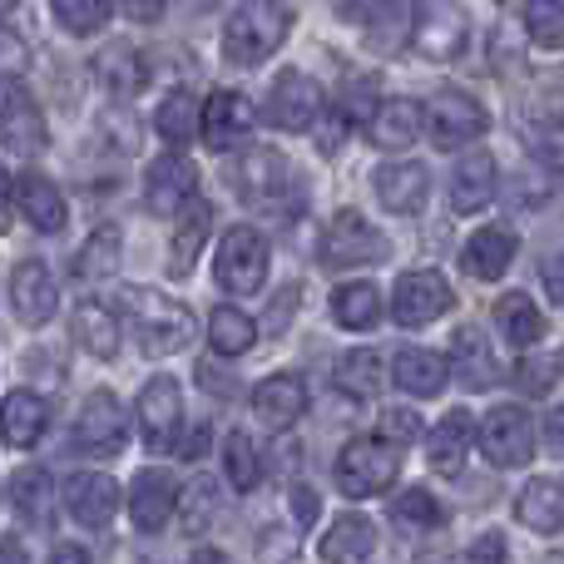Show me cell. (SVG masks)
<instances>
[{"label": "cell", "instance_id": "19", "mask_svg": "<svg viewBox=\"0 0 564 564\" xmlns=\"http://www.w3.org/2000/svg\"><path fill=\"white\" fill-rule=\"evenodd\" d=\"M516 253H520L516 228L490 224V228H476V234L466 238V248H460V268H466L470 278L490 282V278H506V273H510Z\"/></svg>", "mask_w": 564, "mask_h": 564}, {"label": "cell", "instance_id": "26", "mask_svg": "<svg viewBox=\"0 0 564 564\" xmlns=\"http://www.w3.org/2000/svg\"><path fill=\"white\" fill-rule=\"evenodd\" d=\"M451 371H456L460 381H466L470 391H486L490 381L500 377V361H496V351H490V337L480 327H460L456 337H451V361H446Z\"/></svg>", "mask_w": 564, "mask_h": 564}, {"label": "cell", "instance_id": "1", "mask_svg": "<svg viewBox=\"0 0 564 564\" xmlns=\"http://www.w3.org/2000/svg\"><path fill=\"white\" fill-rule=\"evenodd\" d=\"M292 30V10L282 0H243L234 15L224 20V55L234 65L253 69L268 55H278V45Z\"/></svg>", "mask_w": 564, "mask_h": 564}, {"label": "cell", "instance_id": "34", "mask_svg": "<svg viewBox=\"0 0 564 564\" xmlns=\"http://www.w3.org/2000/svg\"><path fill=\"white\" fill-rule=\"evenodd\" d=\"M75 341L99 361L119 357V322L105 302H79L75 307Z\"/></svg>", "mask_w": 564, "mask_h": 564}, {"label": "cell", "instance_id": "23", "mask_svg": "<svg viewBox=\"0 0 564 564\" xmlns=\"http://www.w3.org/2000/svg\"><path fill=\"white\" fill-rule=\"evenodd\" d=\"M496 184H500L496 159H490V154H466L456 169H451L446 198H451V208H456V214H480V208L496 198Z\"/></svg>", "mask_w": 564, "mask_h": 564}, {"label": "cell", "instance_id": "3", "mask_svg": "<svg viewBox=\"0 0 564 564\" xmlns=\"http://www.w3.org/2000/svg\"><path fill=\"white\" fill-rule=\"evenodd\" d=\"M401 480V451L387 436H357L337 456V490L347 500H371Z\"/></svg>", "mask_w": 564, "mask_h": 564}, {"label": "cell", "instance_id": "59", "mask_svg": "<svg viewBox=\"0 0 564 564\" xmlns=\"http://www.w3.org/2000/svg\"><path fill=\"white\" fill-rule=\"evenodd\" d=\"M198 6H214V0H198Z\"/></svg>", "mask_w": 564, "mask_h": 564}, {"label": "cell", "instance_id": "7", "mask_svg": "<svg viewBox=\"0 0 564 564\" xmlns=\"http://www.w3.org/2000/svg\"><path fill=\"white\" fill-rule=\"evenodd\" d=\"M322 268L332 273H347V268H367V263H381L387 258V238L357 214V208H337L322 228Z\"/></svg>", "mask_w": 564, "mask_h": 564}, {"label": "cell", "instance_id": "42", "mask_svg": "<svg viewBox=\"0 0 564 564\" xmlns=\"http://www.w3.org/2000/svg\"><path fill=\"white\" fill-rule=\"evenodd\" d=\"M224 470H228V486L234 490H258L263 486V451L248 431H234L224 441Z\"/></svg>", "mask_w": 564, "mask_h": 564}, {"label": "cell", "instance_id": "18", "mask_svg": "<svg viewBox=\"0 0 564 564\" xmlns=\"http://www.w3.org/2000/svg\"><path fill=\"white\" fill-rule=\"evenodd\" d=\"M50 144V129H45V115L35 109L30 95H10L0 105V149L15 159H40Z\"/></svg>", "mask_w": 564, "mask_h": 564}, {"label": "cell", "instance_id": "25", "mask_svg": "<svg viewBox=\"0 0 564 564\" xmlns=\"http://www.w3.org/2000/svg\"><path fill=\"white\" fill-rule=\"evenodd\" d=\"M45 426H50L45 397H35V391H10V397L0 401V441H6V446L30 451L45 436Z\"/></svg>", "mask_w": 564, "mask_h": 564}, {"label": "cell", "instance_id": "29", "mask_svg": "<svg viewBox=\"0 0 564 564\" xmlns=\"http://www.w3.org/2000/svg\"><path fill=\"white\" fill-rule=\"evenodd\" d=\"M446 377H451L446 357H436V351H426V347H406L391 361V381H397L406 397H441Z\"/></svg>", "mask_w": 564, "mask_h": 564}, {"label": "cell", "instance_id": "4", "mask_svg": "<svg viewBox=\"0 0 564 564\" xmlns=\"http://www.w3.org/2000/svg\"><path fill=\"white\" fill-rule=\"evenodd\" d=\"M238 194H243V204L258 208V214L292 218V204H297L292 164L278 154V149H253V154L238 164Z\"/></svg>", "mask_w": 564, "mask_h": 564}, {"label": "cell", "instance_id": "32", "mask_svg": "<svg viewBox=\"0 0 564 564\" xmlns=\"http://www.w3.org/2000/svg\"><path fill=\"white\" fill-rule=\"evenodd\" d=\"M446 506H441L431 490H421V486H411V490H401L397 500H391V525L401 530V535H436V530H446Z\"/></svg>", "mask_w": 564, "mask_h": 564}, {"label": "cell", "instance_id": "27", "mask_svg": "<svg viewBox=\"0 0 564 564\" xmlns=\"http://www.w3.org/2000/svg\"><path fill=\"white\" fill-rule=\"evenodd\" d=\"M470 441H476V421H470V411H446V416L436 421V431H431V441H426L431 470L456 476L470 456Z\"/></svg>", "mask_w": 564, "mask_h": 564}, {"label": "cell", "instance_id": "30", "mask_svg": "<svg viewBox=\"0 0 564 564\" xmlns=\"http://www.w3.org/2000/svg\"><path fill=\"white\" fill-rule=\"evenodd\" d=\"M516 520H520V525H530L535 535H560V525H564V490H560V480H550V476L530 480V486L516 496Z\"/></svg>", "mask_w": 564, "mask_h": 564}, {"label": "cell", "instance_id": "6", "mask_svg": "<svg viewBox=\"0 0 564 564\" xmlns=\"http://www.w3.org/2000/svg\"><path fill=\"white\" fill-rule=\"evenodd\" d=\"M268 268H273V248H268V238L258 234L253 224H238L224 234V243H218L214 253V273L224 282V292H258L268 282Z\"/></svg>", "mask_w": 564, "mask_h": 564}, {"label": "cell", "instance_id": "24", "mask_svg": "<svg viewBox=\"0 0 564 564\" xmlns=\"http://www.w3.org/2000/svg\"><path fill=\"white\" fill-rule=\"evenodd\" d=\"M361 129L377 149H411L421 134V105L416 99H381V105H371Z\"/></svg>", "mask_w": 564, "mask_h": 564}, {"label": "cell", "instance_id": "36", "mask_svg": "<svg viewBox=\"0 0 564 564\" xmlns=\"http://www.w3.org/2000/svg\"><path fill=\"white\" fill-rule=\"evenodd\" d=\"M317 555L322 560H371L377 555V530L361 516H341V520H332V530L322 535Z\"/></svg>", "mask_w": 564, "mask_h": 564}, {"label": "cell", "instance_id": "14", "mask_svg": "<svg viewBox=\"0 0 564 564\" xmlns=\"http://www.w3.org/2000/svg\"><path fill=\"white\" fill-rule=\"evenodd\" d=\"M174 506H178V480L169 476V470H159V466L139 470L134 490H129V520H134V530L159 535V530L174 520Z\"/></svg>", "mask_w": 564, "mask_h": 564}, {"label": "cell", "instance_id": "20", "mask_svg": "<svg viewBox=\"0 0 564 564\" xmlns=\"http://www.w3.org/2000/svg\"><path fill=\"white\" fill-rule=\"evenodd\" d=\"M377 198L387 214H421L431 198V169L416 164V159H406V164H381L377 169Z\"/></svg>", "mask_w": 564, "mask_h": 564}, {"label": "cell", "instance_id": "2", "mask_svg": "<svg viewBox=\"0 0 564 564\" xmlns=\"http://www.w3.org/2000/svg\"><path fill=\"white\" fill-rule=\"evenodd\" d=\"M129 322H134V337L149 357H174L194 341V312L184 302L164 297L154 288H134L129 292Z\"/></svg>", "mask_w": 564, "mask_h": 564}, {"label": "cell", "instance_id": "56", "mask_svg": "<svg viewBox=\"0 0 564 564\" xmlns=\"http://www.w3.org/2000/svg\"><path fill=\"white\" fill-rule=\"evenodd\" d=\"M0 560H25V545L10 535H0Z\"/></svg>", "mask_w": 564, "mask_h": 564}, {"label": "cell", "instance_id": "44", "mask_svg": "<svg viewBox=\"0 0 564 564\" xmlns=\"http://www.w3.org/2000/svg\"><path fill=\"white\" fill-rule=\"evenodd\" d=\"M178 516H184V535H204L218 520V486L214 480H194L188 490H178Z\"/></svg>", "mask_w": 564, "mask_h": 564}, {"label": "cell", "instance_id": "49", "mask_svg": "<svg viewBox=\"0 0 564 564\" xmlns=\"http://www.w3.org/2000/svg\"><path fill=\"white\" fill-rule=\"evenodd\" d=\"M0 69H6V75H25V69H30L25 40H15L10 30H0Z\"/></svg>", "mask_w": 564, "mask_h": 564}, {"label": "cell", "instance_id": "39", "mask_svg": "<svg viewBox=\"0 0 564 564\" xmlns=\"http://www.w3.org/2000/svg\"><path fill=\"white\" fill-rule=\"evenodd\" d=\"M332 317L347 332H371L381 317V292L371 282H347V288L332 292Z\"/></svg>", "mask_w": 564, "mask_h": 564}, {"label": "cell", "instance_id": "47", "mask_svg": "<svg viewBox=\"0 0 564 564\" xmlns=\"http://www.w3.org/2000/svg\"><path fill=\"white\" fill-rule=\"evenodd\" d=\"M510 381H516L520 391H530V397H545V391L560 387V357L555 351H545V357H520Z\"/></svg>", "mask_w": 564, "mask_h": 564}, {"label": "cell", "instance_id": "28", "mask_svg": "<svg viewBox=\"0 0 564 564\" xmlns=\"http://www.w3.org/2000/svg\"><path fill=\"white\" fill-rule=\"evenodd\" d=\"M65 506L85 530H105L119 510V486L109 476H75L65 486Z\"/></svg>", "mask_w": 564, "mask_h": 564}, {"label": "cell", "instance_id": "48", "mask_svg": "<svg viewBox=\"0 0 564 564\" xmlns=\"http://www.w3.org/2000/svg\"><path fill=\"white\" fill-rule=\"evenodd\" d=\"M381 436L387 441H416L421 436V416L406 406H387L381 411Z\"/></svg>", "mask_w": 564, "mask_h": 564}, {"label": "cell", "instance_id": "51", "mask_svg": "<svg viewBox=\"0 0 564 564\" xmlns=\"http://www.w3.org/2000/svg\"><path fill=\"white\" fill-rule=\"evenodd\" d=\"M119 6L129 10V20H139V25H154V20L169 10V0H119Z\"/></svg>", "mask_w": 564, "mask_h": 564}, {"label": "cell", "instance_id": "46", "mask_svg": "<svg viewBox=\"0 0 564 564\" xmlns=\"http://www.w3.org/2000/svg\"><path fill=\"white\" fill-rule=\"evenodd\" d=\"M520 25H525V35L535 40L540 50H555L564 45V30H560V0H530L525 10H520Z\"/></svg>", "mask_w": 564, "mask_h": 564}, {"label": "cell", "instance_id": "37", "mask_svg": "<svg viewBox=\"0 0 564 564\" xmlns=\"http://www.w3.org/2000/svg\"><path fill=\"white\" fill-rule=\"evenodd\" d=\"M119 268H124V234H119L115 224L95 228V234L85 238V248H79V258H75V273L99 282V278H115Z\"/></svg>", "mask_w": 564, "mask_h": 564}, {"label": "cell", "instance_id": "35", "mask_svg": "<svg viewBox=\"0 0 564 564\" xmlns=\"http://www.w3.org/2000/svg\"><path fill=\"white\" fill-rule=\"evenodd\" d=\"M95 75L109 95H139L149 85V65L134 45H109L105 55L95 59Z\"/></svg>", "mask_w": 564, "mask_h": 564}, {"label": "cell", "instance_id": "38", "mask_svg": "<svg viewBox=\"0 0 564 564\" xmlns=\"http://www.w3.org/2000/svg\"><path fill=\"white\" fill-rule=\"evenodd\" d=\"M332 381H337V391L341 397H351V401H371L381 391V357L371 347H357V351H347V357L337 361V371H332Z\"/></svg>", "mask_w": 564, "mask_h": 564}, {"label": "cell", "instance_id": "16", "mask_svg": "<svg viewBox=\"0 0 564 564\" xmlns=\"http://www.w3.org/2000/svg\"><path fill=\"white\" fill-rule=\"evenodd\" d=\"M302 411H307V381H302L297 371H273L268 381L253 387V416L263 421L268 431L297 426Z\"/></svg>", "mask_w": 564, "mask_h": 564}, {"label": "cell", "instance_id": "21", "mask_svg": "<svg viewBox=\"0 0 564 564\" xmlns=\"http://www.w3.org/2000/svg\"><path fill=\"white\" fill-rule=\"evenodd\" d=\"M10 204H20V214H25V224L35 228V234H59L65 218H69L65 194H59L50 178H40V174L10 178Z\"/></svg>", "mask_w": 564, "mask_h": 564}, {"label": "cell", "instance_id": "8", "mask_svg": "<svg viewBox=\"0 0 564 564\" xmlns=\"http://www.w3.org/2000/svg\"><path fill=\"white\" fill-rule=\"evenodd\" d=\"M480 456L496 470H516L535 460V426H530V411L520 406H490L480 421Z\"/></svg>", "mask_w": 564, "mask_h": 564}, {"label": "cell", "instance_id": "50", "mask_svg": "<svg viewBox=\"0 0 564 564\" xmlns=\"http://www.w3.org/2000/svg\"><path fill=\"white\" fill-rule=\"evenodd\" d=\"M292 516H297V525H302V530L317 525V516H322L317 490H312V486H292Z\"/></svg>", "mask_w": 564, "mask_h": 564}, {"label": "cell", "instance_id": "54", "mask_svg": "<svg viewBox=\"0 0 564 564\" xmlns=\"http://www.w3.org/2000/svg\"><path fill=\"white\" fill-rule=\"evenodd\" d=\"M540 273H545V297H550V302H560V297H564V292H560V258L550 253L545 263H540Z\"/></svg>", "mask_w": 564, "mask_h": 564}, {"label": "cell", "instance_id": "13", "mask_svg": "<svg viewBox=\"0 0 564 564\" xmlns=\"http://www.w3.org/2000/svg\"><path fill=\"white\" fill-rule=\"evenodd\" d=\"M248 129H253V109H248V99L238 95V89H214V95L198 105V139H204L214 154L238 149L248 139Z\"/></svg>", "mask_w": 564, "mask_h": 564}, {"label": "cell", "instance_id": "55", "mask_svg": "<svg viewBox=\"0 0 564 564\" xmlns=\"http://www.w3.org/2000/svg\"><path fill=\"white\" fill-rule=\"evenodd\" d=\"M10 224V174L0 169V228Z\"/></svg>", "mask_w": 564, "mask_h": 564}, {"label": "cell", "instance_id": "58", "mask_svg": "<svg viewBox=\"0 0 564 564\" xmlns=\"http://www.w3.org/2000/svg\"><path fill=\"white\" fill-rule=\"evenodd\" d=\"M20 6V0H0V15H10V10H15Z\"/></svg>", "mask_w": 564, "mask_h": 564}, {"label": "cell", "instance_id": "9", "mask_svg": "<svg viewBox=\"0 0 564 564\" xmlns=\"http://www.w3.org/2000/svg\"><path fill=\"white\" fill-rule=\"evenodd\" d=\"M456 292L451 282L436 273V268H416V273H401L397 278V292H391V317L397 327H426V322L446 317Z\"/></svg>", "mask_w": 564, "mask_h": 564}, {"label": "cell", "instance_id": "11", "mask_svg": "<svg viewBox=\"0 0 564 564\" xmlns=\"http://www.w3.org/2000/svg\"><path fill=\"white\" fill-rule=\"evenodd\" d=\"M139 431L149 451H178V426H184V391L174 377H154L139 391Z\"/></svg>", "mask_w": 564, "mask_h": 564}, {"label": "cell", "instance_id": "45", "mask_svg": "<svg viewBox=\"0 0 564 564\" xmlns=\"http://www.w3.org/2000/svg\"><path fill=\"white\" fill-rule=\"evenodd\" d=\"M204 238H208V214L204 208H194V214L184 218V228L174 234V253H169V273L174 278H188L198 263V253H204Z\"/></svg>", "mask_w": 564, "mask_h": 564}, {"label": "cell", "instance_id": "41", "mask_svg": "<svg viewBox=\"0 0 564 564\" xmlns=\"http://www.w3.org/2000/svg\"><path fill=\"white\" fill-rule=\"evenodd\" d=\"M154 129H159V139H164V144L184 149L188 139L198 134V99L188 95V89H174V95L154 109Z\"/></svg>", "mask_w": 564, "mask_h": 564}, {"label": "cell", "instance_id": "12", "mask_svg": "<svg viewBox=\"0 0 564 564\" xmlns=\"http://www.w3.org/2000/svg\"><path fill=\"white\" fill-rule=\"evenodd\" d=\"M194 198H198V169H194V159L164 154L159 164H149V178H144V204H149V214L178 218L184 208H194Z\"/></svg>", "mask_w": 564, "mask_h": 564}, {"label": "cell", "instance_id": "53", "mask_svg": "<svg viewBox=\"0 0 564 564\" xmlns=\"http://www.w3.org/2000/svg\"><path fill=\"white\" fill-rule=\"evenodd\" d=\"M341 20H371V10H381V0H327Z\"/></svg>", "mask_w": 564, "mask_h": 564}, {"label": "cell", "instance_id": "17", "mask_svg": "<svg viewBox=\"0 0 564 564\" xmlns=\"http://www.w3.org/2000/svg\"><path fill=\"white\" fill-rule=\"evenodd\" d=\"M55 302H59L55 278H50V268L40 258L15 263V273H10V307H15V317L25 327H45L55 317Z\"/></svg>", "mask_w": 564, "mask_h": 564}, {"label": "cell", "instance_id": "40", "mask_svg": "<svg viewBox=\"0 0 564 564\" xmlns=\"http://www.w3.org/2000/svg\"><path fill=\"white\" fill-rule=\"evenodd\" d=\"M208 341H214L218 357H243L258 341V322L248 317L243 307H214V317H208Z\"/></svg>", "mask_w": 564, "mask_h": 564}, {"label": "cell", "instance_id": "43", "mask_svg": "<svg viewBox=\"0 0 564 564\" xmlns=\"http://www.w3.org/2000/svg\"><path fill=\"white\" fill-rule=\"evenodd\" d=\"M50 15L59 20V30L89 40V35H99V30L109 25V15H115V0H50Z\"/></svg>", "mask_w": 564, "mask_h": 564}, {"label": "cell", "instance_id": "10", "mask_svg": "<svg viewBox=\"0 0 564 564\" xmlns=\"http://www.w3.org/2000/svg\"><path fill=\"white\" fill-rule=\"evenodd\" d=\"M317 115H322V89H317V79H307L302 69H282L273 85H268L263 119L273 129L302 134V129L317 124Z\"/></svg>", "mask_w": 564, "mask_h": 564}, {"label": "cell", "instance_id": "5", "mask_svg": "<svg viewBox=\"0 0 564 564\" xmlns=\"http://www.w3.org/2000/svg\"><path fill=\"white\" fill-rule=\"evenodd\" d=\"M490 129V109L466 89H441L426 109H421V134H431L436 149H466Z\"/></svg>", "mask_w": 564, "mask_h": 564}, {"label": "cell", "instance_id": "57", "mask_svg": "<svg viewBox=\"0 0 564 564\" xmlns=\"http://www.w3.org/2000/svg\"><path fill=\"white\" fill-rule=\"evenodd\" d=\"M55 560H89V550H79V545H55Z\"/></svg>", "mask_w": 564, "mask_h": 564}, {"label": "cell", "instance_id": "33", "mask_svg": "<svg viewBox=\"0 0 564 564\" xmlns=\"http://www.w3.org/2000/svg\"><path fill=\"white\" fill-rule=\"evenodd\" d=\"M496 327H500V337L520 351H530L545 337V317H540V307L530 302V292H506V297L496 302Z\"/></svg>", "mask_w": 564, "mask_h": 564}, {"label": "cell", "instance_id": "52", "mask_svg": "<svg viewBox=\"0 0 564 564\" xmlns=\"http://www.w3.org/2000/svg\"><path fill=\"white\" fill-rule=\"evenodd\" d=\"M466 560H510V545L500 535H480L476 545L466 550Z\"/></svg>", "mask_w": 564, "mask_h": 564}, {"label": "cell", "instance_id": "31", "mask_svg": "<svg viewBox=\"0 0 564 564\" xmlns=\"http://www.w3.org/2000/svg\"><path fill=\"white\" fill-rule=\"evenodd\" d=\"M10 500H15V510H20L25 525L45 530L50 520H55V480H50V470H40V466L15 470V480H10Z\"/></svg>", "mask_w": 564, "mask_h": 564}, {"label": "cell", "instance_id": "15", "mask_svg": "<svg viewBox=\"0 0 564 564\" xmlns=\"http://www.w3.org/2000/svg\"><path fill=\"white\" fill-rule=\"evenodd\" d=\"M75 446L89 456H115L124 446V411H119L115 391H95L75 416Z\"/></svg>", "mask_w": 564, "mask_h": 564}, {"label": "cell", "instance_id": "22", "mask_svg": "<svg viewBox=\"0 0 564 564\" xmlns=\"http://www.w3.org/2000/svg\"><path fill=\"white\" fill-rule=\"evenodd\" d=\"M406 45L416 50L421 59H456L460 50H466V15L460 10H426V15H416V25H411Z\"/></svg>", "mask_w": 564, "mask_h": 564}]
</instances>
